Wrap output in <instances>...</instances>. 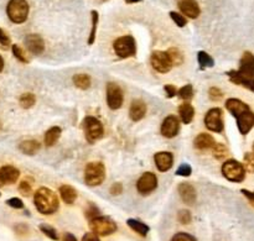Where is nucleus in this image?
Masks as SVG:
<instances>
[{"label":"nucleus","instance_id":"nucleus-29","mask_svg":"<svg viewBox=\"0 0 254 241\" xmlns=\"http://www.w3.org/2000/svg\"><path fill=\"white\" fill-rule=\"evenodd\" d=\"M19 103L22 109H30L36 103V96L32 93H24L19 98Z\"/></svg>","mask_w":254,"mask_h":241},{"label":"nucleus","instance_id":"nucleus-42","mask_svg":"<svg viewBox=\"0 0 254 241\" xmlns=\"http://www.w3.org/2000/svg\"><path fill=\"white\" fill-rule=\"evenodd\" d=\"M171 241H197L192 235L188 234V233H178L173 237Z\"/></svg>","mask_w":254,"mask_h":241},{"label":"nucleus","instance_id":"nucleus-8","mask_svg":"<svg viewBox=\"0 0 254 241\" xmlns=\"http://www.w3.org/2000/svg\"><path fill=\"white\" fill-rule=\"evenodd\" d=\"M223 177L227 178L231 182L240 183L243 182L246 177V168L241 162L236 160H228L222 166Z\"/></svg>","mask_w":254,"mask_h":241},{"label":"nucleus","instance_id":"nucleus-30","mask_svg":"<svg viewBox=\"0 0 254 241\" xmlns=\"http://www.w3.org/2000/svg\"><path fill=\"white\" fill-rule=\"evenodd\" d=\"M91 14H92V30L88 37V45L94 44V40H96V34H97V26H98V21H99V14L96 11V10H92Z\"/></svg>","mask_w":254,"mask_h":241},{"label":"nucleus","instance_id":"nucleus-26","mask_svg":"<svg viewBox=\"0 0 254 241\" xmlns=\"http://www.w3.org/2000/svg\"><path fill=\"white\" fill-rule=\"evenodd\" d=\"M127 224L133 232H135L136 234H139L140 237H146V234L149 233V227L146 224H144L143 222H139L136 219H128L127 220Z\"/></svg>","mask_w":254,"mask_h":241},{"label":"nucleus","instance_id":"nucleus-5","mask_svg":"<svg viewBox=\"0 0 254 241\" xmlns=\"http://www.w3.org/2000/svg\"><path fill=\"white\" fill-rule=\"evenodd\" d=\"M106 178V167L102 162H89L84 170V182L89 187L102 185Z\"/></svg>","mask_w":254,"mask_h":241},{"label":"nucleus","instance_id":"nucleus-48","mask_svg":"<svg viewBox=\"0 0 254 241\" xmlns=\"http://www.w3.org/2000/svg\"><path fill=\"white\" fill-rule=\"evenodd\" d=\"M15 232H16V234L20 235V237H24V235H26L27 233H29V228L25 224H17L16 227H15Z\"/></svg>","mask_w":254,"mask_h":241},{"label":"nucleus","instance_id":"nucleus-33","mask_svg":"<svg viewBox=\"0 0 254 241\" xmlns=\"http://www.w3.org/2000/svg\"><path fill=\"white\" fill-rule=\"evenodd\" d=\"M39 228H40V230H41L42 234H45L47 238H50L51 240L57 241L60 239L59 234H57V232H56V229H55V228H52L51 225L41 224Z\"/></svg>","mask_w":254,"mask_h":241},{"label":"nucleus","instance_id":"nucleus-25","mask_svg":"<svg viewBox=\"0 0 254 241\" xmlns=\"http://www.w3.org/2000/svg\"><path fill=\"white\" fill-rule=\"evenodd\" d=\"M60 195L66 204H73L77 199V191L72 186L64 185L60 187Z\"/></svg>","mask_w":254,"mask_h":241},{"label":"nucleus","instance_id":"nucleus-1","mask_svg":"<svg viewBox=\"0 0 254 241\" xmlns=\"http://www.w3.org/2000/svg\"><path fill=\"white\" fill-rule=\"evenodd\" d=\"M226 109L237 120V128L242 135H247L254 126V113L250 106L237 98H230L226 101Z\"/></svg>","mask_w":254,"mask_h":241},{"label":"nucleus","instance_id":"nucleus-31","mask_svg":"<svg viewBox=\"0 0 254 241\" xmlns=\"http://www.w3.org/2000/svg\"><path fill=\"white\" fill-rule=\"evenodd\" d=\"M166 52H168V54L170 56V59L171 62H173L174 66H180V64L184 62V56L179 48L171 47V48H169Z\"/></svg>","mask_w":254,"mask_h":241},{"label":"nucleus","instance_id":"nucleus-6","mask_svg":"<svg viewBox=\"0 0 254 241\" xmlns=\"http://www.w3.org/2000/svg\"><path fill=\"white\" fill-rule=\"evenodd\" d=\"M84 135L89 144H94L96 141L101 140L104 135L103 124L94 116H86L82 123Z\"/></svg>","mask_w":254,"mask_h":241},{"label":"nucleus","instance_id":"nucleus-44","mask_svg":"<svg viewBox=\"0 0 254 241\" xmlns=\"http://www.w3.org/2000/svg\"><path fill=\"white\" fill-rule=\"evenodd\" d=\"M164 91H165L166 96L169 99L174 98V96H176L179 94L178 88L175 86H173V84H166V86H164Z\"/></svg>","mask_w":254,"mask_h":241},{"label":"nucleus","instance_id":"nucleus-17","mask_svg":"<svg viewBox=\"0 0 254 241\" xmlns=\"http://www.w3.org/2000/svg\"><path fill=\"white\" fill-rule=\"evenodd\" d=\"M179 194H180L181 199L185 203L186 205H193L196 203V199H197V194H196V190L193 188L192 185L188 182H183L179 185L178 187Z\"/></svg>","mask_w":254,"mask_h":241},{"label":"nucleus","instance_id":"nucleus-52","mask_svg":"<svg viewBox=\"0 0 254 241\" xmlns=\"http://www.w3.org/2000/svg\"><path fill=\"white\" fill-rule=\"evenodd\" d=\"M4 69V59H2V57L0 56V72Z\"/></svg>","mask_w":254,"mask_h":241},{"label":"nucleus","instance_id":"nucleus-11","mask_svg":"<svg viewBox=\"0 0 254 241\" xmlns=\"http://www.w3.org/2000/svg\"><path fill=\"white\" fill-rule=\"evenodd\" d=\"M150 63L151 67L159 73H168L174 67L170 56L168 52L164 51H154L150 56Z\"/></svg>","mask_w":254,"mask_h":241},{"label":"nucleus","instance_id":"nucleus-13","mask_svg":"<svg viewBox=\"0 0 254 241\" xmlns=\"http://www.w3.org/2000/svg\"><path fill=\"white\" fill-rule=\"evenodd\" d=\"M158 188V178L153 172H145L136 182V190L141 195H149Z\"/></svg>","mask_w":254,"mask_h":241},{"label":"nucleus","instance_id":"nucleus-24","mask_svg":"<svg viewBox=\"0 0 254 241\" xmlns=\"http://www.w3.org/2000/svg\"><path fill=\"white\" fill-rule=\"evenodd\" d=\"M179 115L180 119L183 120L184 124H190L193 120V116H195V109L191 105L190 103H184L179 106Z\"/></svg>","mask_w":254,"mask_h":241},{"label":"nucleus","instance_id":"nucleus-15","mask_svg":"<svg viewBox=\"0 0 254 241\" xmlns=\"http://www.w3.org/2000/svg\"><path fill=\"white\" fill-rule=\"evenodd\" d=\"M25 47L30 53L40 56L45 51V41L40 35L30 34L25 37Z\"/></svg>","mask_w":254,"mask_h":241},{"label":"nucleus","instance_id":"nucleus-40","mask_svg":"<svg viewBox=\"0 0 254 241\" xmlns=\"http://www.w3.org/2000/svg\"><path fill=\"white\" fill-rule=\"evenodd\" d=\"M191 173H192V168H191V166L189 165V163H183V165L179 166L175 175L181 176V177H189V176H191Z\"/></svg>","mask_w":254,"mask_h":241},{"label":"nucleus","instance_id":"nucleus-35","mask_svg":"<svg viewBox=\"0 0 254 241\" xmlns=\"http://www.w3.org/2000/svg\"><path fill=\"white\" fill-rule=\"evenodd\" d=\"M227 153H228L227 147H226L223 144H216L215 147L212 148L213 157L217 158V160H222V158H225L226 156H227Z\"/></svg>","mask_w":254,"mask_h":241},{"label":"nucleus","instance_id":"nucleus-2","mask_svg":"<svg viewBox=\"0 0 254 241\" xmlns=\"http://www.w3.org/2000/svg\"><path fill=\"white\" fill-rule=\"evenodd\" d=\"M231 82L240 84L247 88L254 82V54L252 52H245L241 58L240 68L236 71H230L227 73Z\"/></svg>","mask_w":254,"mask_h":241},{"label":"nucleus","instance_id":"nucleus-47","mask_svg":"<svg viewBox=\"0 0 254 241\" xmlns=\"http://www.w3.org/2000/svg\"><path fill=\"white\" fill-rule=\"evenodd\" d=\"M0 45H1L2 47H9L10 45V37L7 36L6 32H5L1 27H0Z\"/></svg>","mask_w":254,"mask_h":241},{"label":"nucleus","instance_id":"nucleus-19","mask_svg":"<svg viewBox=\"0 0 254 241\" xmlns=\"http://www.w3.org/2000/svg\"><path fill=\"white\" fill-rule=\"evenodd\" d=\"M154 161H155V166L160 172H168L174 165V156L173 153L168 152V151H161V152L155 153Z\"/></svg>","mask_w":254,"mask_h":241},{"label":"nucleus","instance_id":"nucleus-23","mask_svg":"<svg viewBox=\"0 0 254 241\" xmlns=\"http://www.w3.org/2000/svg\"><path fill=\"white\" fill-rule=\"evenodd\" d=\"M61 128L60 126H52V128H50L49 130L45 133V145H46V147H52V146H55L57 144V141H59L60 136H61Z\"/></svg>","mask_w":254,"mask_h":241},{"label":"nucleus","instance_id":"nucleus-14","mask_svg":"<svg viewBox=\"0 0 254 241\" xmlns=\"http://www.w3.org/2000/svg\"><path fill=\"white\" fill-rule=\"evenodd\" d=\"M180 131V121H179L178 116L169 115L164 119L163 124H161L160 133L164 138L173 139Z\"/></svg>","mask_w":254,"mask_h":241},{"label":"nucleus","instance_id":"nucleus-51","mask_svg":"<svg viewBox=\"0 0 254 241\" xmlns=\"http://www.w3.org/2000/svg\"><path fill=\"white\" fill-rule=\"evenodd\" d=\"M62 241H77V238L71 233H64L62 237Z\"/></svg>","mask_w":254,"mask_h":241},{"label":"nucleus","instance_id":"nucleus-9","mask_svg":"<svg viewBox=\"0 0 254 241\" xmlns=\"http://www.w3.org/2000/svg\"><path fill=\"white\" fill-rule=\"evenodd\" d=\"M92 233L97 234L98 237H107L117 232V224L114 220H112L108 217H101L99 215L96 219L89 222Z\"/></svg>","mask_w":254,"mask_h":241},{"label":"nucleus","instance_id":"nucleus-28","mask_svg":"<svg viewBox=\"0 0 254 241\" xmlns=\"http://www.w3.org/2000/svg\"><path fill=\"white\" fill-rule=\"evenodd\" d=\"M197 61L200 64V68H211V67L215 66V61H213L212 57L205 51H200L197 53Z\"/></svg>","mask_w":254,"mask_h":241},{"label":"nucleus","instance_id":"nucleus-34","mask_svg":"<svg viewBox=\"0 0 254 241\" xmlns=\"http://www.w3.org/2000/svg\"><path fill=\"white\" fill-rule=\"evenodd\" d=\"M179 96L184 100L189 101L190 99L193 98V87L191 84H188V86H184L183 88L179 89Z\"/></svg>","mask_w":254,"mask_h":241},{"label":"nucleus","instance_id":"nucleus-41","mask_svg":"<svg viewBox=\"0 0 254 241\" xmlns=\"http://www.w3.org/2000/svg\"><path fill=\"white\" fill-rule=\"evenodd\" d=\"M245 168L248 172L254 173V153H246L245 155Z\"/></svg>","mask_w":254,"mask_h":241},{"label":"nucleus","instance_id":"nucleus-22","mask_svg":"<svg viewBox=\"0 0 254 241\" xmlns=\"http://www.w3.org/2000/svg\"><path fill=\"white\" fill-rule=\"evenodd\" d=\"M40 147H41V145H40L39 141L36 140H24L19 144V150L21 151L24 155L27 156L36 155V153L39 152Z\"/></svg>","mask_w":254,"mask_h":241},{"label":"nucleus","instance_id":"nucleus-12","mask_svg":"<svg viewBox=\"0 0 254 241\" xmlns=\"http://www.w3.org/2000/svg\"><path fill=\"white\" fill-rule=\"evenodd\" d=\"M205 125L208 130L213 133H222L225 129L223 113L220 108H212L205 115Z\"/></svg>","mask_w":254,"mask_h":241},{"label":"nucleus","instance_id":"nucleus-50","mask_svg":"<svg viewBox=\"0 0 254 241\" xmlns=\"http://www.w3.org/2000/svg\"><path fill=\"white\" fill-rule=\"evenodd\" d=\"M82 241H101V240H99L98 235L94 234V233H87V234H84L83 238H82Z\"/></svg>","mask_w":254,"mask_h":241},{"label":"nucleus","instance_id":"nucleus-54","mask_svg":"<svg viewBox=\"0 0 254 241\" xmlns=\"http://www.w3.org/2000/svg\"><path fill=\"white\" fill-rule=\"evenodd\" d=\"M253 153H254V144H253Z\"/></svg>","mask_w":254,"mask_h":241},{"label":"nucleus","instance_id":"nucleus-39","mask_svg":"<svg viewBox=\"0 0 254 241\" xmlns=\"http://www.w3.org/2000/svg\"><path fill=\"white\" fill-rule=\"evenodd\" d=\"M170 17L173 19V21L175 22L179 27H184V26H186V24H188V19H186L183 14H179V12H176V11H171Z\"/></svg>","mask_w":254,"mask_h":241},{"label":"nucleus","instance_id":"nucleus-37","mask_svg":"<svg viewBox=\"0 0 254 241\" xmlns=\"http://www.w3.org/2000/svg\"><path fill=\"white\" fill-rule=\"evenodd\" d=\"M178 220H179V223H180V224H183V225L190 224L191 220H192V215H191L190 210H188V209L179 210Z\"/></svg>","mask_w":254,"mask_h":241},{"label":"nucleus","instance_id":"nucleus-27","mask_svg":"<svg viewBox=\"0 0 254 241\" xmlns=\"http://www.w3.org/2000/svg\"><path fill=\"white\" fill-rule=\"evenodd\" d=\"M72 81H73L74 86L78 89H82V91H86V89H88L89 87H91V77H89L88 74H74Z\"/></svg>","mask_w":254,"mask_h":241},{"label":"nucleus","instance_id":"nucleus-10","mask_svg":"<svg viewBox=\"0 0 254 241\" xmlns=\"http://www.w3.org/2000/svg\"><path fill=\"white\" fill-rule=\"evenodd\" d=\"M124 96L121 87L114 82L107 84V105L111 110H118L123 105Z\"/></svg>","mask_w":254,"mask_h":241},{"label":"nucleus","instance_id":"nucleus-7","mask_svg":"<svg viewBox=\"0 0 254 241\" xmlns=\"http://www.w3.org/2000/svg\"><path fill=\"white\" fill-rule=\"evenodd\" d=\"M114 52L119 58H129L135 56L136 44L133 36H122L114 41Z\"/></svg>","mask_w":254,"mask_h":241},{"label":"nucleus","instance_id":"nucleus-32","mask_svg":"<svg viewBox=\"0 0 254 241\" xmlns=\"http://www.w3.org/2000/svg\"><path fill=\"white\" fill-rule=\"evenodd\" d=\"M11 49H12V54L15 56V58L19 59V61L22 62V63H29L30 62L29 57L26 56L25 51L19 46V45H12Z\"/></svg>","mask_w":254,"mask_h":241},{"label":"nucleus","instance_id":"nucleus-43","mask_svg":"<svg viewBox=\"0 0 254 241\" xmlns=\"http://www.w3.org/2000/svg\"><path fill=\"white\" fill-rule=\"evenodd\" d=\"M6 204L9 205V207L14 208V209H22V208H24V202H22L20 198H16V197L7 199Z\"/></svg>","mask_w":254,"mask_h":241},{"label":"nucleus","instance_id":"nucleus-53","mask_svg":"<svg viewBox=\"0 0 254 241\" xmlns=\"http://www.w3.org/2000/svg\"><path fill=\"white\" fill-rule=\"evenodd\" d=\"M141 0H126L127 4H134V2H140Z\"/></svg>","mask_w":254,"mask_h":241},{"label":"nucleus","instance_id":"nucleus-56","mask_svg":"<svg viewBox=\"0 0 254 241\" xmlns=\"http://www.w3.org/2000/svg\"><path fill=\"white\" fill-rule=\"evenodd\" d=\"M0 128H1V124H0Z\"/></svg>","mask_w":254,"mask_h":241},{"label":"nucleus","instance_id":"nucleus-46","mask_svg":"<svg viewBox=\"0 0 254 241\" xmlns=\"http://www.w3.org/2000/svg\"><path fill=\"white\" fill-rule=\"evenodd\" d=\"M109 192H111L112 195L122 194V192H123V185L119 182L113 183V185L111 186V188H109Z\"/></svg>","mask_w":254,"mask_h":241},{"label":"nucleus","instance_id":"nucleus-36","mask_svg":"<svg viewBox=\"0 0 254 241\" xmlns=\"http://www.w3.org/2000/svg\"><path fill=\"white\" fill-rule=\"evenodd\" d=\"M84 215H86L87 220L91 222V220L96 219V218L99 217V209L96 204L93 203H89L86 208V212H84Z\"/></svg>","mask_w":254,"mask_h":241},{"label":"nucleus","instance_id":"nucleus-20","mask_svg":"<svg viewBox=\"0 0 254 241\" xmlns=\"http://www.w3.org/2000/svg\"><path fill=\"white\" fill-rule=\"evenodd\" d=\"M146 115V104L141 99H135L131 101L129 108V116L133 121H140Z\"/></svg>","mask_w":254,"mask_h":241},{"label":"nucleus","instance_id":"nucleus-38","mask_svg":"<svg viewBox=\"0 0 254 241\" xmlns=\"http://www.w3.org/2000/svg\"><path fill=\"white\" fill-rule=\"evenodd\" d=\"M19 191L24 197H29L32 194V185L27 180L21 181L19 185Z\"/></svg>","mask_w":254,"mask_h":241},{"label":"nucleus","instance_id":"nucleus-18","mask_svg":"<svg viewBox=\"0 0 254 241\" xmlns=\"http://www.w3.org/2000/svg\"><path fill=\"white\" fill-rule=\"evenodd\" d=\"M179 9L190 19H197L201 14L200 5L196 0H179Z\"/></svg>","mask_w":254,"mask_h":241},{"label":"nucleus","instance_id":"nucleus-16","mask_svg":"<svg viewBox=\"0 0 254 241\" xmlns=\"http://www.w3.org/2000/svg\"><path fill=\"white\" fill-rule=\"evenodd\" d=\"M20 177V171L14 166H2L0 168V188L7 185H14Z\"/></svg>","mask_w":254,"mask_h":241},{"label":"nucleus","instance_id":"nucleus-49","mask_svg":"<svg viewBox=\"0 0 254 241\" xmlns=\"http://www.w3.org/2000/svg\"><path fill=\"white\" fill-rule=\"evenodd\" d=\"M241 193H242V194L247 198L248 202H250L251 205L254 208V192H250V191H247V190H242L241 191Z\"/></svg>","mask_w":254,"mask_h":241},{"label":"nucleus","instance_id":"nucleus-55","mask_svg":"<svg viewBox=\"0 0 254 241\" xmlns=\"http://www.w3.org/2000/svg\"><path fill=\"white\" fill-rule=\"evenodd\" d=\"M102 1H108V0H102Z\"/></svg>","mask_w":254,"mask_h":241},{"label":"nucleus","instance_id":"nucleus-45","mask_svg":"<svg viewBox=\"0 0 254 241\" xmlns=\"http://www.w3.org/2000/svg\"><path fill=\"white\" fill-rule=\"evenodd\" d=\"M208 96H210V98L212 99V100H220V99H222L223 93L220 88L212 87V88H210V91H208Z\"/></svg>","mask_w":254,"mask_h":241},{"label":"nucleus","instance_id":"nucleus-3","mask_svg":"<svg viewBox=\"0 0 254 241\" xmlns=\"http://www.w3.org/2000/svg\"><path fill=\"white\" fill-rule=\"evenodd\" d=\"M34 203L36 209L44 215L54 214L60 208L59 197L54 191L49 190L47 187H40L35 192Z\"/></svg>","mask_w":254,"mask_h":241},{"label":"nucleus","instance_id":"nucleus-21","mask_svg":"<svg viewBox=\"0 0 254 241\" xmlns=\"http://www.w3.org/2000/svg\"><path fill=\"white\" fill-rule=\"evenodd\" d=\"M216 141L210 134H206V133H201L200 135L196 136L195 141H193V145L197 150L201 151H205V150H212L216 145Z\"/></svg>","mask_w":254,"mask_h":241},{"label":"nucleus","instance_id":"nucleus-4","mask_svg":"<svg viewBox=\"0 0 254 241\" xmlns=\"http://www.w3.org/2000/svg\"><path fill=\"white\" fill-rule=\"evenodd\" d=\"M29 4L26 0H10L6 5V14L14 24H22L29 16Z\"/></svg>","mask_w":254,"mask_h":241}]
</instances>
